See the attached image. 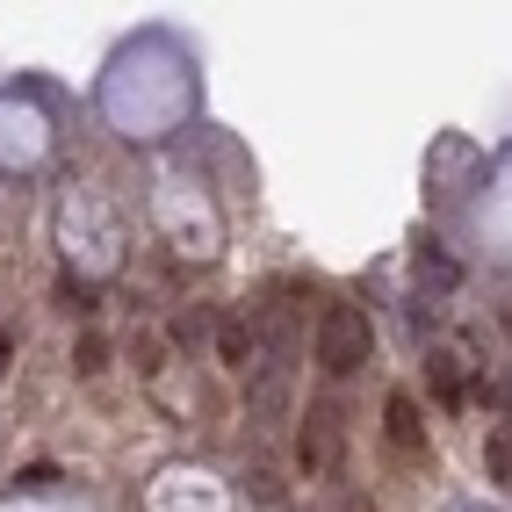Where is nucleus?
<instances>
[{
	"instance_id": "obj_4",
	"label": "nucleus",
	"mask_w": 512,
	"mask_h": 512,
	"mask_svg": "<svg viewBox=\"0 0 512 512\" xmlns=\"http://www.w3.org/2000/svg\"><path fill=\"white\" fill-rule=\"evenodd\" d=\"M217 354H224V368H253V354H260L253 325H246V318H224V325H217Z\"/></svg>"
},
{
	"instance_id": "obj_3",
	"label": "nucleus",
	"mask_w": 512,
	"mask_h": 512,
	"mask_svg": "<svg viewBox=\"0 0 512 512\" xmlns=\"http://www.w3.org/2000/svg\"><path fill=\"white\" fill-rule=\"evenodd\" d=\"M383 440H390V455L397 462H433V440H426V419H419V404L390 390L383 397Z\"/></svg>"
},
{
	"instance_id": "obj_2",
	"label": "nucleus",
	"mask_w": 512,
	"mask_h": 512,
	"mask_svg": "<svg viewBox=\"0 0 512 512\" xmlns=\"http://www.w3.org/2000/svg\"><path fill=\"white\" fill-rule=\"evenodd\" d=\"M303 469L311 476H339V455H347V419H339V404H311L303 412Z\"/></svg>"
},
{
	"instance_id": "obj_8",
	"label": "nucleus",
	"mask_w": 512,
	"mask_h": 512,
	"mask_svg": "<svg viewBox=\"0 0 512 512\" xmlns=\"http://www.w3.org/2000/svg\"><path fill=\"white\" fill-rule=\"evenodd\" d=\"M0 375H8V339H0Z\"/></svg>"
},
{
	"instance_id": "obj_6",
	"label": "nucleus",
	"mask_w": 512,
	"mask_h": 512,
	"mask_svg": "<svg viewBox=\"0 0 512 512\" xmlns=\"http://www.w3.org/2000/svg\"><path fill=\"white\" fill-rule=\"evenodd\" d=\"M433 390H440V404H462V383H455V361L448 354H433Z\"/></svg>"
},
{
	"instance_id": "obj_5",
	"label": "nucleus",
	"mask_w": 512,
	"mask_h": 512,
	"mask_svg": "<svg viewBox=\"0 0 512 512\" xmlns=\"http://www.w3.org/2000/svg\"><path fill=\"white\" fill-rule=\"evenodd\" d=\"M73 368H80V375H101V368H109V347H101V339L87 332L80 347H73Z\"/></svg>"
},
{
	"instance_id": "obj_7",
	"label": "nucleus",
	"mask_w": 512,
	"mask_h": 512,
	"mask_svg": "<svg viewBox=\"0 0 512 512\" xmlns=\"http://www.w3.org/2000/svg\"><path fill=\"white\" fill-rule=\"evenodd\" d=\"M22 484H29V491H51V484H58V469H51V462H37V469H22Z\"/></svg>"
},
{
	"instance_id": "obj_1",
	"label": "nucleus",
	"mask_w": 512,
	"mask_h": 512,
	"mask_svg": "<svg viewBox=\"0 0 512 512\" xmlns=\"http://www.w3.org/2000/svg\"><path fill=\"white\" fill-rule=\"evenodd\" d=\"M368 347H375V332H368V318L354 311V303H325V311H318L311 354H318L325 375H354V368L368 361Z\"/></svg>"
}]
</instances>
